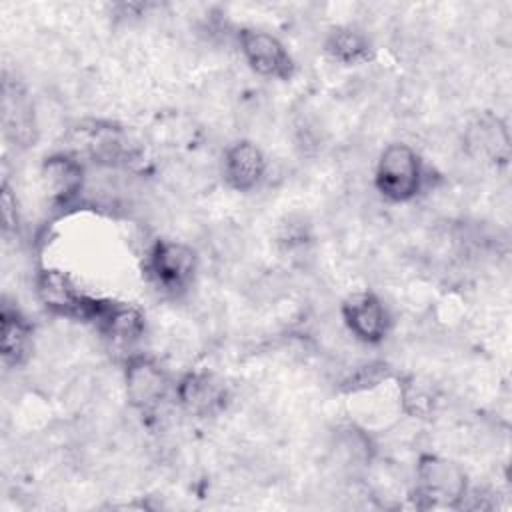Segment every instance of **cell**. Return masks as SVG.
Listing matches in <instances>:
<instances>
[{"label": "cell", "instance_id": "9c48e42d", "mask_svg": "<svg viewBox=\"0 0 512 512\" xmlns=\"http://www.w3.org/2000/svg\"><path fill=\"white\" fill-rule=\"evenodd\" d=\"M126 390L130 400L142 410L154 408L166 392L164 372L146 358H136L126 370Z\"/></svg>", "mask_w": 512, "mask_h": 512}, {"label": "cell", "instance_id": "8992f818", "mask_svg": "<svg viewBox=\"0 0 512 512\" xmlns=\"http://www.w3.org/2000/svg\"><path fill=\"white\" fill-rule=\"evenodd\" d=\"M342 316L350 332L368 344H376L384 338L388 318L382 302L370 294V292H360L350 296L344 306H342Z\"/></svg>", "mask_w": 512, "mask_h": 512}, {"label": "cell", "instance_id": "30bf717a", "mask_svg": "<svg viewBox=\"0 0 512 512\" xmlns=\"http://www.w3.org/2000/svg\"><path fill=\"white\" fill-rule=\"evenodd\" d=\"M30 328L16 312L2 310V358L8 364H20L26 358Z\"/></svg>", "mask_w": 512, "mask_h": 512}, {"label": "cell", "instance_id": "3957f363", "mask_svg": "<svg viewBox=\"0 0 512 512\" xmlns=\"http://www.w3.org/2000/svg\"><path fill=\"white\" fill-rule=\"evenodd\" d=\"M418 494L430 504H454L466 494V476L450 460L424 456L416 470Z\"/></svg>", "mask_w": 512, "mask_h": 512}, {"label": "cell", "instance_id": "277c9868", "mask_svg": "<svg viewBox=\"0 0 512 512\" xmlns=\"http://www.w3.org/2000/svg\"><path fill=\"white\" fill-rule=\"evenodd\" d=\"M148 268L160 288L176 292L192 282L196 272V254L182 242L160 240L150 252Z\"/></svg>", "mask_w": 512, "mask_h": 512}, {"label": "cell", "instance_id": "7a4b0ae2", "mask_svg": "<svg viewBox=\"0 0 512 512\" xmlns=\"http://www.w3.org/2000/svg\"><path fill=\"white\" fill-rule=\"evenodd\" d=\"M38 294L46 308L56 314L78 318V320H94L100 324L110 302H100L86 292H82L66 274L48 270L38 280Z\"/></svg>", "mask_w": 512, "mask_h": 512}, {"label": "cell", "instance_id": "8fae6325", "mask_svg": "<svg viewBox=\"0 0 512 512\" xmlns=\"http://www.w3.org/2000/svg\"><path fill=\"white\" fill-rule=\"evenodd\" d=\"M326 50L344 64H358L368 60V42L366 38L352 28H338L330 34Z\"/></svg>", "mask_w": 512, "mask_h": 512}, {"label": "cell", "instance_id": "52a82bcc", "mask_svg": "<svg viewBox=\"0 0 512 512\" xmlns=\"http://www.w3.org/2000/svg\"><path fill=\"white\" fill-rule=\"evenodd\" d=\"M178 400L180 404L198 416H208L218 412L226 402L224 384L206 372H192L184 376L178 384Z\"/></svg>", "mask_w": 512, "mask_h": 512}, {"label": "cell", "instance_id": "7c38bea8", "mask_svg": "<svg viewBox=\"0 0 512 512\" xmlns=\"http://www.w3.org/2000/svg\"><path fill=\"white\" fill-rule=\"evenodd\" d=\"M46 178L52 188V194L66 200L80 188L82 170L74 160L60 156V158H52L46 164Z\"/></svg>", "mask_w": 512, "mask_h": 512}, {"label": "cell", "instance_id": "6da1fadb", "mask_svg": "<svg viewBox=\"0 0 512 512\" xmlns=\"http://www.w3.org/2000/svg\"><path fill=\"white\" fill-rule=\"evenodd\" d=\"M422 162L406 144H390L378 158L374 184L390 202L412 200L422 186Z\"/></svg>", "mask_w": 512, "mask_h": 512}, {"label": "cell", "instance_id": "5b68a950", "mask_svg": "<svg viewBox=\"0 0 512 512\" xmlns=\"http://www.w3.org/2000/svg\"><path fill=\"white\" fill-rule=\"evenodd\" d=\"M240 50L250 68L268 78H288L292 72V60L284 44L262 30H242Z\"/></svg>", "mask_w": 512, "mask_h": 512}, {"label": "cell", "instance_id": "ba28073f", "mask_svg": "<svg viewBox=\"0 0 512 512\" xmlns=\"http://www.w3.org/2000/svg\"><path fill=\"white\" fill-rule=\"evenodd\" d=\"M266 160L260 148L252 142H236L224 156V178L240 192L252 190L264 176Z\"/></svg>", "mask_w": 512, "mask_h": 512}]
</instances>
